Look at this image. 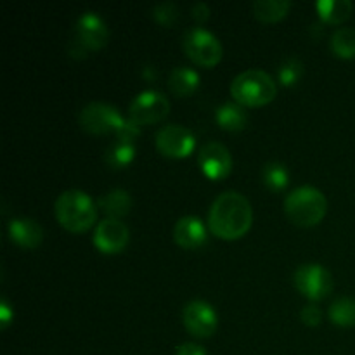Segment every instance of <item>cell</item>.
I'll return each mask as SVG.
<instances>
[{
  "label": "cell",
  "instance_id": "3957f363",
  "mask_svg": "<svg viewBox=\"0 0 355 355\" xmlns=\"http://www.w3.org/2000/svg\"><path fill=\"white\" fill-rule=\"evenodd\" d=\"M328 203L324 194L312 186H302L291 191L284 200V211L293 224L312 227L324 218Z\"/></svg>",
  "mask_w": 355,
  "mask_h": 355
},
{
  "label": "cell",
  "instance_id": "277c9868",
  "mask_svg": "<svg viewBox=\"0 0 355 355\" xmlns=\"http://www.w3.org/2000/svg\"><path fill=\"white\" fill-rule=\"evenodd\" d=\"M231 94L243 106H263L276 97L277 83L262 69H246L232 80Z\"/></svg>",
  "mask_w": 355,
  "mask_h": 355
},
{
  "label": "cell",
  "instance_id": "e0dca14e",
  "mask_svg": "<svg viewBox=\"0 0 355 355\" xmlns=\"http://www.w3.org/2000/svg\"><path fill=\"white\" fill-rule=\"evenodd\" d=\"M97 205L103 208L104 214L110 215V218H118L123 217V215H127L130 211L132 198L127 191L113 189L104 194L103 198H99Z\"/></svg>",
  "mask_w": 355,
  "mask_h": 355
},
{
  "label": "cell",
  "instance_id": "83f0119b",
  "mask_svg": "<svg viewBox=\"0 0 355 355\" xmlns=\"http://www.w3.org/2000/svg\"><path fill=\"white\" fill-rule=\"evenodd\" d=\"M300 319L307 326H319L322 321V312L318 305H305L300 312Z\"/></svg>",
  "mask_w": 355,
  "mask_h": 355
},
{
  "label": "cell",
  "instance_id": "7a4b0ae2",
  "mask_svg": "<svg viewBox=\"0 0 355 355\" xmlns=\"http://www.w3.org/2000/svg\"><path fill=\"white\" fill-rule=\"evenodd\" d=\"M59 224L69 232H85L94 225L97 210L90 196L83 191L69 189L59 194L54 205Z\"/></svg>",
  "mask_w": 355,
  "mask_h": 355
},
{
  "label": "cell",
  "instance_id": "5b68a950",
  "mask_svg": "<svg viewBox=\"0 0 355 355\" xmlns=\"http://www.w3.org/2000/svg\"><path fill=\"white\" fill-rule=\"evenodd\" d=\"M184 52L201 66H215L222 59V45L214 33L205 28H189L182 37Z\"/></svg>",
  "mask_w": 355,
  "mask_h": 355
},
{
  "label": "cell",
  "instance_id": "4dcf8cb0",
  "mask_svg": "<svg viewBox=\"0 0 355 355\" xmlns=\"http://www.w3.org/2000/svg\"><path fill=\"white\" fill-rule=\"evenodd\" d=\"M10 319H12V311H10L9 304L6 300H2L0 302V326H2V329H6L9 326Z\"/></svg>",
  "mask_w": 355,
  "mask_h": 355
},
{
  "label": "cell",
  "instance_id": "d6986e66",
  "mask_svg": "<svg viewBox=\"0 0 355 355\" xmlns=\"http://www.w3.org/2000/svg\"><path fill=\"white\" fill-rule=\"evenodd\" d=\"M319 16L331 24H340L352 12V2L349 0H319L315 3Z\"/></svg>",
  "mask_w": 355,
  "mask_h": 355
},
{
  "label": "cell",
  "instance_id": "52a82bcc",
  "mask_svg": "<svg viewBox=\"0 0 355 355\" xmlns=\"http://www.w3.org/2000/svg\"><path fill=\"white\" fill-rule=\"evenodd\" d=\"M125 118L118 113L116 107L110 106L104 103H90L89 106L83 107L80 111V127L89 134H107V132H114L120 128Z\"/></svg>",
  "mask_w": 355,
  "mask_h": 355
},
{
  "label": "cell",
  "instance_id": "ffe728a7",
  "mask_svg": "<svg viewBox=\"0 0 355 355\" xmlns=\"http://www.w3.org/2000/svg\"><path fill=\"white\" fill-rule=\"evenodd\" d=\"M290 7L291 2L288 0H257L253 3V14L263 23H276L286 16Z\"/></svg>",
  "mask_w": 355,
  "mask_h": 355
},
{
  "label": "cell",
  "instance_id": "9a60e30c",
  "mask_svg": "<svg viewBox=\"0 0 355 355\" xmlns=\"http://www.w3.org/2000/svg\"><path fill=\"white\" fill-rule=\"evenodd\" d=\"M9 236L17 246L21 248L33 250L44 241V231H42L40 224L33 218H12L9 222Z\"/></svg>",
  "mask_w": 355,
  "mask_h": 355
},
{
  "label": "cell",
  "instance_id": "8fae6325",
  "mask_svg": "<svg viewBox=\"0 0 355 355\" xmlns=\"http://www.w3.org/2000/svg\"><path fill=\"white\" fill-rule=\"evenodd\" d=\"M201 170L211 180H220L227 177L232 170V156L229 149L220 142H208L201 148L198 156Z\"/></svg>",
  "mask_w": 355,
  "mask_h": 355
},
{
  "label": "cell",
  "instance_id": "ac0fdd59",
  "mask_svg": "<svg viewBox=\"0 0 355 355\" xmlns=\"http://www.w3.org/2000/svg\"><path fill=\"white\" fill-rule=\"evenodd\" d=\"M217 121L222 128L231 132L243 130L248 121L245 107L236 103H225L217 110Z\"/></svg>",
  "mask_w": 355,
  "mask_h": 355
},
{
  "label": "cell",
  "instance_id": "6da1fadb",
  "mask_svg": "<svg viewBox=\"0 0 355 355\" xmlns=\"http://www.w3.org/2000/svg\"><path fill=\"white\" fill-rule=\"evenodd\" d=\"M253 210L250 201L236 191H225L211 203L208 227L217 238L238 239L250 231Z\"/></svg>",
  "mask_w": 355,
  "mask_h": 355
},
{
  "label": "cell",
  "instance_id": "ba28073f",
  "mask_svg": "<svg viewBox=\"0 0 355 355\" xmlns=\"http://www.w3.org/2000/svg\"><path fill=\"white\" fill-rule=\"evenodd\" d=\"M170 103L158 90H144L130 104V120L137 125H149L168 114Z\"/></svg>",
  "mask_w": 355,
  "mask_h": 355
},
{
  "label": "cell",
  "instance_id": "f1b7e54d",
  "mask_svg": "<svg viewBox=\"0 0 355 355\" xmlns=\"http://www.w3.org/2000/svg\"><path fill=\"white\" fill-rule=\"evenodd\" d=\"M175 355H207V350H205V347L198 345V343L187 342L177 349Z\"/></svg>",
  "mask_w": 355,
  "mask_h": 355
},
{
  "label": "cell",
  "instance_id": "7c38bea8",
  "mask_svg": "<svg viewBox=\"0 0 355 355\" xmlns=\"http://www.w3.org/2000/svg\"><path fill=\"white\" fill-rule=\"evenodd\" d=\"M128 229L118 218H104L94 232V245L103 253H118L127 246Z\"/></svg>",
  "mask_w": 355,
  "mask_h": 355
},
{
  "label": "cell",
  "instance_id": "603a6c76",
  "mask_svg": "<svg viewBox=\"0 0 355 355\" xmlns=\"http://www.w3.org/2000/svg\"><path fill=\"white\" fill-rule=\"evenodd\" d=\"M331 49L338 58H355V28H338L331 37Z\"/></svg>",
  "mask_w": 355,
  "mask_h": 355
},
{
  "label": "cell",
  "instance_id": "4316f807",
  "mask_svg": "<svg viewBox=\"0 0 355 355\" xmlns=\"http://www.w3.org/2000/svg\"><path fill=\"white\" fill-rule=\"evenodd\" d=\"M141 125L135 123L134 120L130 118H125L123 123L120 125V128L116 130V137L118 141H123V142H132L139 134H141Z\"/></svg>",
  "mask_w": 355,
  "mask_h": 355
},
{
  "label": "cell",
  "instance_id": "484cf974",
  "mask_svg": "<svg viewBox=\"0 0 355 355\" xmlns=\"http://www.w3.org/2000/svg\"><path fill=\"white\" fill-rule=\"evenodd\" d=\"M177 14H179V10H177V6L173 2H163L153 7V16H155V19L158 23L165 24V26H172L175 23Z\"/></svg>",
  "mask_w": 355,
  "mask_h": 355
},
{
  "label": "cell",
  "instance_id": "7402d4cb",
  "mask_svg": "<svg viewBox=\"0 0 355 355\" xmlns=\"http://www.w3.org/2000/svg\"><path fill=\"white\" fill-rule=\"evenodd\" d=\"M262 182L266 184L267 189L283 191L290 182V173L283 163L270 162L262 168Z\"/></svg>",
  "mask_w": 355,
  "mask_h": 355
},
{
  "label": "cell",
  "instance_id": "30bf717a",
  "mask_svg": "<svg viewBox=\"0 0 355 355\" xmlns=\"http://www.w3.org/2000/svg\"><path fill=\"white\" fill-rule=\"evenodd\" d=\"M182 322L191 335L208 338L217 329V312L208 302L193 300L184 307Z\"/></svg>",
  "mask_w": 355,
  "mask_h": 355
},
{
  "label": "cell",
  "instance_id": "4fadbf2b",
  "mask_svg": "<svg viewBox=\"0 0 355 355\" xmlns=\"http://www.w3.org/2000/svg\"><path fill=\"white\" fill-rule=\"evenodd\" d=\"M107 28L103 17L96 12H85L76 21V40L90 51L103 49L107 44Z\"/></svg>",
  "mask_w": 355,
  "mask_h": 355
},
{
  "label": "cell",
  "instance_id": "5bb4252c",
  "mask_svg": "<svg viewBox=\"0 0 355 355\" xmlns=\"http://www.w3.org/2000/svg\"><path fill=\"white\" fill-rule=\"evenodd\" d=\"M173 239L179 246L186 250H196L207 241V227L198 217L187 215L177 220L173 227Z\"/></svg>",
  "mask_w": 355,
  "mask_h": 355
},
{
  "label": "cell",
  "instance_id": "44dd1931",
  "mask_svg": "<svg viewBox=\"0 0 355 355\" xmlns=\"http://www.w3.org/2000/svg\"><path fill=\"white\" fill-rule=\"evenodd\" d=\"M329 321L335 322L342 328H350L355 326V298L342 297L336 298L328 311Z\"/></svg>",
  "mask_w": 355,
  "mask_h": 355
},
{
  "label": "cell",
  "instance_id": "d4e9b609",
  "mask_svg": "<svg viewBox=\"0 0 355 355\" xmlns=\"http://www.w3.org/2000/svg\"><path fill=\"white\" fill-rule=\"evenodd\" d=\"M304 75V64L300 59L288 58L279 68V82L284 87H293Z\"/></svg>",
  "mask_w": 355,
  "mask_h": 355
},
{
  "label": "cell",
  "instance_id": "9c48e42d",
  "mask_svg": "<svg viewBox=\"0 0 355 355\" xmlns=\"http://www.w3.org/2000/svg\"><path fill=\"white\" fill-rule=\"evenodd\" d=\"M196 139L193 132L180 125H166L156 134V148L170 158H186L193 153Z\"/></svg>",
  "mask_w": 355,
  "mask_h": 355
},
{
  "label": "cell",
  "instance_id": "8992f818",
  "mask_svg": "<svg viewBox=\"0 0 355 355\" xmlns=\"http://www.w3.org/2000/svg\"><path fill=\"white\" fill-rule=\"evenodd\" d=\"M295 286L311 300H322L333 291V277L318 263H305L295 270Z\"/></svg>",
  "mask_w": 355,
  "mask_h": 355
},
{
  "label": "cell",
  "instance_id": "cb8c5ba5",
  "mask_svg": "<svg viewBox=\"0 0 355 355\" xmlns=\"http://www.w3.org/2000/svg\"><path fill=\"white\" fill-rule=\"evenodd\" d=\"M134 156L135 148L132 142L116 141L113 146L107 148L104 159H106L107 166H111V168H123V166H127L134 159Z\"/></svg>",
  "mask_w": 355,
  "mask_h": 355
},
{
  "label": "cell",
  "instance_id": "f546056e",
  "mask_svg": "<svg viewBox=\"0 0 355 355\" xmlns=\"http://www.w3.org/2000/svg\"><path fill=\"white\" fill-rule=\"evenodd\" d=\"M191 12H193L194 19L203 23V21H207L208 17H210V7H208L205 2H196L193 6V9H191Z\"/></svg>",
  "mask_w": 355,
  "mask_h": 355
},
{
  "label": "cell",
  "instance_id": "2e32d148",
  "mask_svg": "<svg viewBox=\"0 0 355 355\" xmlns=\"http://www.w3.org/2000/svg\"><path fill=\"white\" fill-rule=\"evenodd\" d=\"M168 85L173 94L180 97H187L200 87V75L187 66H180L170 73Z\"/></svg>",
  "mask_w": 355,
  "mask_h": 355
}]
</instances>
